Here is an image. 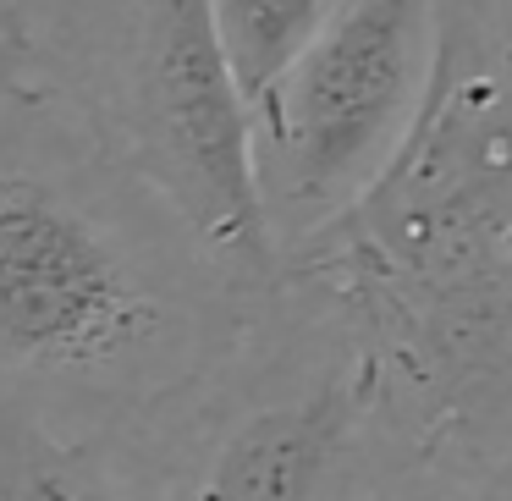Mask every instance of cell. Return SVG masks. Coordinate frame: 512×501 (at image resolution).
Returning a JSON list of instances; mask_svg holds the SVG:
<instances>
[{"label": "cell", "instance_id": "1", "mask_svg": "<svg viewBox=\"0 0 512 501\" xmlns=\"http://www.w3.org/2000/svg\"><path fill=\"white\" fill-rule=\"evenodd\" d=\"M270 287L67 100L0 89V408L111 452L221 364Z\"/></svg>", "mask_w": 512, "mask_h": 501}, {"label": "cell", "instance_id": "2", "mask_svg": "<svg viewBox=\"0 0 512 501\" xmlns=\"http://www.w3.org/2000/svg\"><path fill=\"white\" fill-rule=\"evenodd\" d=\"M276 270L347 320L408 452L512 468V0H441L413 138Z\"/></svg>", "mask_w": 512, "mask_h": 501}, {"label": "cell", "instance_id": "3", "mask_svg": "<svg viewBox=\"0 0 512 501\" xmlns=\"http://www.w3.org/2000/svg\"><path fill=\"white\" fill-rule=\"evenodd\" d=\"M402 452L347 320L276 270L221 364L105 457L138 501H369Z\"/></svg>", "mask_w": 512, "mask_h": 501}, {"label": "cell", "instance_id": "4", "mask_svg": "<svg viewBox=\"0 0 512 501\" xmlns=\"http://www.w3.org/2000/svg\"><path fill=\"white\" fill-rule=\"evenodd\" d=\"M12 83L67 100L232 265L276 281L254 182V105L215 0H0Z\"/></svg>", "mask_w": 512, "mask_h": 501}, {"label": "cell", "instance_id": "5", "mask_svg": "<svg viewBox=\"0 0 512 501\" xmlns=\"http://www.w3.org/2000/svg\"><path fill=\"white\" fill-rule=\"evenodd\" d=\"M435 67L441 0H342L320 39L254 100V182L276 259L391 171Z\"/></svg>", "mask_w": 512, "mask_h": 501}, {"label": "cell", "instance_id": "6", "mask_svg": "<svg viewBox=\"0 0 512 501\" xmlns=\"http://www.w3.org/2000/svg\"><path fill=\"white\" fill-rule=\"evenodd\" d=\"M0 501H138L116 463L89 441L0 408Z\"/></svg>", "mask_w": 512, "mask_h": 501}, {"label": "cell", "instance_id": "7", "mask_svg": "<svg viewBox=\"0 0 512 501\" xmlns=\"http://www.w3.org/2000/svg\"><path fill=\"white\" fill-rule=\"evenodd\" d=\"M336 6L342 0H215V23L248 105L320 39Z\"/></svg>", "mask_w": 512, "mask_h": 501}, {"label": "cell", "instance_id": "8", "mask_svg": "<svg viewBox=\"0 0 512 501\" xmlns=\"http://www.w3.org/2000/svg\"><path fill=\"white\" fill-rule=\"evenodd\" d=\"M369 501H512V468L457 452H402Z\"/></svg>", "mask_w": 512, "mask_h": 501}, {"label": "cell", "instance_id": "9", "mask_svg": "<svg viewBox=\"0 0 512 501\" xmlns=\"http://www.w3.org/2000/svg\"><path fill=\"white\" fill-rule=\"evenodd\" d=\"M12 83V56H6V45H0V89Z\"/></svg>", "mask_w": 512, "mask_h": 501}]
</instances>
